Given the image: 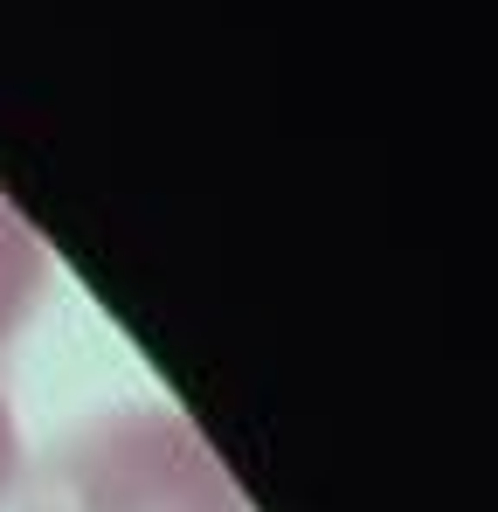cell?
<instances>
[{
  "instance_id": "6da1fadb",
  "label": "cell",
  "mask_w": 498,
  "mask_h": 512,
  "mask_svg": "<svg viewBox=\"0 0 498 512\" xmlns=\"http://www.w3.org/2000/svg\"><path fill=\"white\" fill-rule=\"evenodd\" d=\"M21 512H256L173 402H118L70 423L28 471Z\"/></svg>"
},
{
  "instance_id": "7a4b0ae2",
  "label": "cell",
  "mask_w": 498,
  "mask_h": 512,
  "mask_svg": "<svg viewBox=\"0 0 498 512\" xmlns=\"http://www.w3.org/2000/svg\"><path fill=\"white\" fill-rule=\"evenodd\" d=\"M42 291H49V250H42L35 222L0 194V346L21 340V326L35 319Z\"/></svg>"
},
{
  "instance_id": "3957f363",
  "label": "cell",
  "mask_w": 498,
  "mask_h": 512,
  "mask_svg": "<svg viewBox=\"0 0 498 512\" xmlns=\"http://www.w3.org/2000/svg\"><path fill=\"white\" fill-rule=\"evenodd\" d=\"M21 471H28V450H21V423H14V402L0 388V506L21 492Z\"/></svg>"
}]
</instances>
